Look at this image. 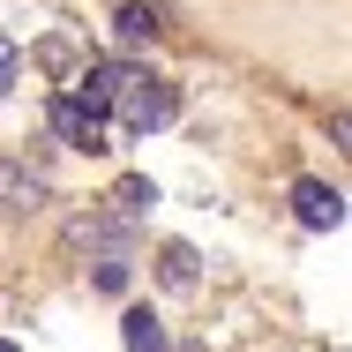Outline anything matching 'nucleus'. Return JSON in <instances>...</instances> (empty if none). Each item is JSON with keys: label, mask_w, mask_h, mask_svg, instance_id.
<instances>
[{"label": "nucleus", "mask_w": 352, "mask_h": 352, "mask_svg": "<svg viewBox=\"0 0 352 352\" xmlns=\"http://www.w3.org/2000/svg\"><path fill=\"white\" fill-rule=\"evenodd\" d=\"M180 113V90L165 82V75H142L120 60V82H113V98H105V120L120 128V135H150V128H165Z\"/></svg>", "instance_id": "nucleus-1"}, {"label": "nucleus", "mask_w": 352, "mask_h": 352, "mask_svg": "<svg viewBox=\"0 0 352 352\" xmlns=\"http://www.w3.org/2000/svg\"><path fill=\"white\" fill-rule=\"evenodd\" d=\"M128 248H135V217H120V210L113 217L90 210L68 225V255H128Z\"/></svg>", "instance_id": "nucleus-2"}, {"label": "nucleus", "mask_w": 352, "mask_h": 352, "mask_svg": "<svg viewBox=\"0 0 352 352\" xmlns=\"http://www.w3.org/2000/svg\"><path fill=\"white\" fill-rule=\"evenodd\" d=\"M53 135L68 142V150H113V120L98 113V105H82V98H53Z\"/></svg>", "instance_id": "nucleus-3"}, {"label": "nucleus", "mask_w": 352, "mask_h": 352, "mask_svg": "<svg viewBox=\"0 0 352 352\" xmlns=\"http://www.w3.org/2000/svg\"><path fill=\"white\" fill-rule=\"evenodd\" d=\"M292 210H300L307 232H338V225H345V195H338L330 180H300V188H292Z\"/></svg>", "instance_id": "nucleus-4"}, {"label": "nucleus", "mask_w": 352, "mask_h": 352, "mask_svg": "<svg viewBox=\"0 0 352 352\" xmlns=\"http://www.w3.org/2000/svg\"><path fill=\"white\" fill-rule=\"evenodd\" d=\"M195 278H203V255H195L188 240H165V248H157V285H173V292H195Z\"/></svg>", "instance_id": "nucleus-5"}, {"label": "nucleus", "mask_w": 352, "mask_h": 352, "mask_svg": "<svg viewBox=\"0 0 352 352\" xmlns=\"http://www.w3.org/2000/svg\"><path fill=\"white\" fill-rule=\"evenodd\" d=\"M38 195H45V180L0 157V210H38Z\"/></svg>", "instance_id": "nucleus-6"}, {"label": "nucleus", "mask_w": 352, "mask_h": 352, "mask_svg": "<svg viewBox=\"0 0 352 352\" xmlns=\"http://www.w3.org/2000/svg\"><path fill=\"white\" fill-rule=\"evenodd\" d=\"M120 345L128 352H165V322H157L150 307H128V315H120Z\"/></svg>", "instance_id": "nucleus-7"}, {"label": "nucleus", "mask_w": 352, "mask_h": 352, "mask_svg": "<svg viewBox=\"0 0 352 352\" xmlns=\"http://www.w3.org/2000/svg\"><path fill=\"white\" fill-rule=\"evenodd\" d=\"M113 30H120V45H142V38H157L165 23H157V8H142V0H120V23H113Z\"/></svg>", "instance_id": "nucleus-8"}, {"label": "nucleus", "mask_w": 352, "mask_h": 352, "mask_svg": "<svg viewBox=\"0 0 352 352\" xmlns=\"http://www.w3.org/2000/svg\"><path fill=\"white\" fill-rule=\"evenodd\" d=\"M150 203H157V188H150L142 173H128V180L113 188V210H120V217H142V210H150Z\"/></svg>", "instance_id": "nucleus-9"}, {"label": "nucleus", "mask_w": 352, "mask_h": 352, "mask_svg": "<svg viewBox=\"0 0 352 352\" xmlns=\"http://www.w3.org/2000/svg\"><path fill=\"white\" fill-rule=\"evenodd\" d=\"M90 285L120 300V292H128V255H98V270H90Z\"/></svg>", "instance_id": "nucleus-10"}, {"label": "nucleus", "mask_w": 352, "mask_h": 352, "mask_svg": "<svg viewBox=\"0 0 352 352\" xmlns=\"http://www.w3.org/2000/svg\"><path fill=\"white\" fill-rule=\"evenodd\" d=\"M8 82H15V45L0 38V90H8Z\"/></svg>", "instance_id": "nucleus-11"}, {"label": "nucleus", "mask_w": 352, "mask_h": 352, "mask_svg": "<svg viewBox=\"0 0 352 352\" xmlns=\"http://www.w3.org/2000/svg\"><path fill=\"white\" fill-rule=\"evenodd\" d=\"M0 352H15V345H8V338H0Z\"/></svg>", "instance_id": "nucleus-12"}]
</instances>
